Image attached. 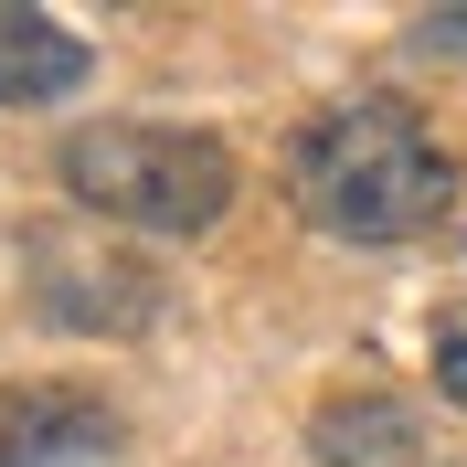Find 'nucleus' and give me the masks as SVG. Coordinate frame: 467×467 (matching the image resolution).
<instances>
[{
	"mask_svg": "<svg viewBox=\"0 0 467 467\" xmlns=\"http://www.w3.org/2000/svg\"><path fill=\"white\" fill-rule=\"evenodd\" d=\"M287 192L297 213L340 244H404L457 202V171H446L436 128L404 107V96H340L297 128L287 149Z\"/></svg>",
	"mask_w": 467,
	"mask_h": 467,
	"instance_id": "obj_1",
	"label": "nucleus"
},
{
	"mask_svg": "<svg viewBox=\"0 0 467 467\" xmlns=\"http://www.w3.org/2000/svg\"><path fill=\"white\" fill-rule=\"evenodd\" d=\"M54 171L96 223L128 234H213L234 202V149L213 128H171V117H96L64 139Z\"/></svg>",
	"mask_w": 467,
	"mask_h": 467,
	"instance_id": "obj_2",
	"label": "nucleus"
},
{
	"mask_svg": "<svg viewBox=\"0 0 467 467\" xmlns=\"http://www.w3.org/2000/svg\"><path fill=\"white\" fill-rule=\"evenodd\" d=\"M32 297H43V319H64V329H139L160 287H149V265L54 234V244H32Z\"/></svg>",
	"mask_w": 467,
	"mask_h": 467,
	"instance_id": "obj_3",
	"label": "nucleus"
},
{
	"mask_svg": "<svg viewBox=\"0 0 467 467\" xmlns=\"http://www.w3.org/2000/svg\"><path fill=\"white\" fill-rule=\"evenodd\" d=\"M107 446H117V414L96 393H64V382L0 393V467H96Z\"/></svg>",
	"mask_w": 467,
	"mask_h": 467,
	"instance_id": "obj_4",
	"label": "nucleus"
},
{
	"mask_svg": "<svg viewBox=\"0 0 467 467\" xmlns=\"http://www.w3.org/2000/svg\"><path fill=\"white\" fill-rule=\"evenodd\" d=\"M308 457H319V467H446L436 446H425V425H414L404 404H382V393L319 404V414H308Z\"/></svg>",
	"mask_w": 467,
	"mask_h": 467,
	"instance_id": "obj_5",
	"label": "nucleus"
},
{
	"mask_svg": "<svg viewBox=\"0 0 467 467\" xmlns=\"http://www.w3.org/2000/svg\"><path fill=\"white\" fill-rule=\"evenodd\" d=\"M86 43L54 22V11H0V107H54V96L86 86Z\"/></svg>",
	"mask_w": 467,
	"mask_h": 467,
	"instance_id": "obj_6",
	"label": "nucleus"
},
{
	"mask_svg": "<svg viewBox=\"0 0 467 467\" xmlns=\"http://www.w3.org/2000/svg\"><path fill=\"white\" fill-rule=\"evenodd\" d=\"M425 361H436V393H446V404L467 414V297H457V308L436 319V340H425Z\"/></svg>",
	"mask_w": 467,
	"mask_h": 467,
	"instance_id": "obj_7",
	"label": "nucleus"
},
{
	"mask_svg": "<svg viewBox=\"0 0 467 467\" xmlns=\"http://www.w3.org/2000/svg\"><path fill=\"white\" fill-rule=\"evenodd\" d=\"M414 43H425V54H467V11H436V22H414Z\"/></svg>",
	"mask_w": 467,
	"mask_h": 467,
	"instance_id": "obj_8",
	"label": "nucleus"
}]
</instances>
